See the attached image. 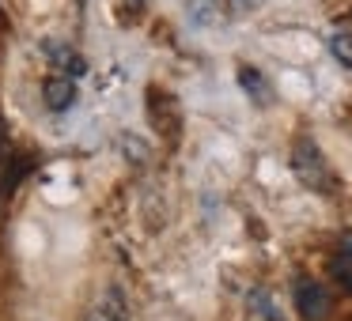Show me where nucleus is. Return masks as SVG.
<instances>
[{"mask_svg":"<svg viewBox=\"0 0 352 321\" xmlns=\"http://www.w3.org/2000/svg\"><path fill=\"white\" fill-rule=\"evenodd\" d=\"M122 8H125V12H129V19H137V16H140V12H144V8H148V0H122Z\"/></svg>","mask_w":352,"mask_h":321,"instance_id":"obj_12","label":"nucleus"},{"mask_svg":"<svg viewBox=\"0 0 352 321\" xmlns=\"http://www.w3.org/2000/svg\"><path fill=\"white\" fill-rule=\"evenodd\" d=\"M296 306H299V318H307V321H326L329 318V295H326V287H318L314 280L296 283Z\"/></svg>","mask_w":352,"mask_h":321,"instance_id":"obj_3","label":"nucleus"},{"mask_svg":"<svg viewBox=\"0 0 352 321\" xmlns=\"http://www.w3.org/2000/svg\"><path fill=\"white\" fill-rule=\"evenodd\" d=\"M239 84H243V91L254 95L258 102H269V84L261 80L258 69H246V64H243V69H239Z\"/></svg>","mask_w":352,"mask_h":321,"instance_id":"obj_7","label":"nucleus"},{"mask_svg":"<svg viewBox=\"0 0 352 321\" xmlns=\"http://www.w3.org/2000/svg\"><path fill=\"white\" fill-rule=\"evenodd\" d=\"M329 272H333V280L341 283L344 291H352V235L341 242V250H337L333 265H329Z\"/></svg>","mask_w":352,"mask_h":321,"instance_id":"obj_6","label":"nucleus"},{"mask_svg":"<svg viewBox=\"0 0 352 321\" xmlns=\"http://www.w3.org/2000/svg\"><path fill=\"white\" fill-rule=\"evenodd\" d=\"M42 102H46V110H54V114L72 110V102H76V80L65 76V72H54V76L42 84Z\"/></svg>","mask_w":352,"mask_h":321,"instance_id":"obj_4","label":"nucleus"},{"mask_svg":"<svg viewBox=\"0 0 352 321\" xmlns=\"http://www.w3.org/2000/svg\"><path fill=\"white\" fill-rule=\"evenodd\" d=\"M42 57L54 64V72H65V76H72V80H84L87 76V61L69 46V42L46 38V42H42Z\"/></svg>","mask_w":352,"mask_h":321,"instance_id":"obj_2","label":"nucleus"},{"mask_svg":"<svg viewBox=\"0 0 352 321\" xmlns=\"http://www.w3.org/2000/svg\"><path fill=\"white\" fill-rule=\"evenodd\" d=\"M186 16H190V27L205 31V27H220L223 19H228V12L220 8V0H190Z\"/></svg>","mask_w":352,"mask_h":321,"instance_id":"obj_5","label":"nucleus"},{"mask_svg":"<svg viewBox=\"0 0 352 321\" xmlns=\"http://www.w3.org/2000/svg\"><path fill=\"white\" fill-rule=\"evenodd\" d=\"M122 147H125V155H129V159H133V163H140V159H148V152H144V147H140V144H137V140H133V132H125V136H122Z\"/></svg>","mask_w":352,"mask_h":321,"instance_id":"obj_10","label":"nucleus"},{"mask_svg":"<svg viewBox=\"0 0 352 321\" xmlns=\"http://www.w3.org/2000/svg\"><path fill=\"white\" fill-rule=\"evenodd\" d=\"M292 170H296V178L314 193H333V185H337L333 174H329V167H326V159H322V152H318V144H314L311 136H303L296 144V152H292Z\"/></svg>","mask_w":352,"mask_h":321,"instance_id":"obj_1","label":"nucleus"},{"mask_svg":"<svg viewBox=\"0 0 352 321\" xmlns=\"http://www.w3.org/2000/svg\"><path fill=\"white\" fill-rule=\"evenodd\" d=\"M254 0H220V8L228 12V16H239V12H250Z\"/></svg>","mask_w":352,"mask_h":321,"instance_id":"obj_11","label":"nucleus"},{"mask_svg":"<svg viewBox=\"0 0 352 321\" xmlns=\"http://www.w3.org/2000/svg\"><path fill=\"white\" fill-rule=\"evenodd\" d=\"M250 302H254V306H258V310H261V313H265V318H269V321H280V313H276V306H273V302H269V298H265V295H261V291H254V295H250Z\"/></svg>","mask_w":352,"mask_h":321,"instance_id":"obj_9","label":"nucleus"},{"mask_svg":"<svg viewBox=\"0 0 352 321\" xmlns=\"http://www.w3.org/2000/svg\"><path fill=\"white\" fill-rule=\"evenodd\" d=\"M329 54H333V61L341 64V69H352V34L337 31L333 38H329Z\"/></svg>","mask_w":352,"mask_h":321,"instance_id":"obj_8","label":"nucleus"}]
</instances>
